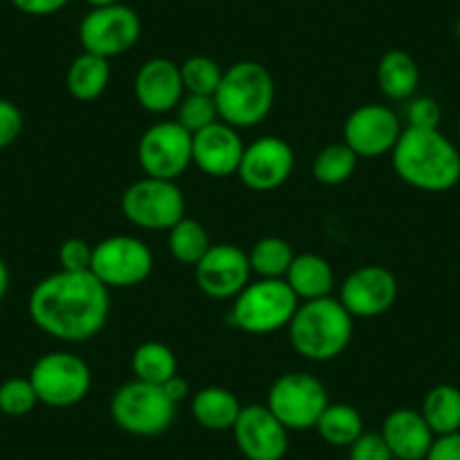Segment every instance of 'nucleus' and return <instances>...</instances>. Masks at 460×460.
I'll list each match as a JSON object with an SVG mask.
<instances>
[{"label":"nucleus","mask_w":460,"mask_h":460,"mask_svg":"<svg viewBox=\"0 0 460 460\" xmlns=\"http://www.w3.org/2000/svg\"><path fill=\"white\" fill-rule=\"evenodd\" d=\"M276 102L273 75L258 61H237L224 70L215 104L219 120L240 129H253L269 118Z\"/></svg>","instance_id":"obj_4"},{"label":"nucleus","mask_w":460,"mask_h":460,"mask_svg":"<svg viewBox=\"0 0 460 460\" xmlns=\"http://www.w3.org/2000/svg\"><path fill=\"white\" fill-rule=\"evenodd\" d=\"M57 260L61 271H91L93 246L82 237H68L61 242Z\"/></svg>","instance_id":"obj_35"},{"label":"nucleus","mask_w":460,"mask_h":460,"mask_svg":"<svg viewBox=\"0 0 460 460\" xmlns=\"http://www.w3.org/2000/svg\"><path fill=\"white\" fill-rule=\"evenodd\" d=\"M154 253L140 237L111 235L93 246L91 273L106 289H131L152 276Z\"/></svg>","instance_id":"obj_9"},{"label":"nucleus","mask_w":460,"mask_h":460,"mask_svg":"<svg viewBox=\"0 0 460 460\" xmlns=\"http://www.w3.org/2000/svg\"><path fill=\"white\" fill-rule=\"evenodd\" d=\"M294 258L296 253L289 242L276 235L262 237L249 251V262L253 276L267 278V280H285Z\"/></svg>","instance_id":"obj_29"},{"label":"nucleus","mask_w":460,"mask_h":460,"mask_svg":"<svg viewBox=\"0 0 460 460\" xmlns=\"http://www.w3.org/2000/svg\"><path fill=\"white\" fill-rule=\"evenodd\" d=\"M23 111L14 102L0 97V152L19 140V136L23 134Z\"/></svg>","instance_id":"obj_37"},{"label":"nucleus","mask_w":460,"mask_h":460,"mask_svg":"<svg viewBox=\"0 0 460 460\" xmlns=\"http://www.w3.org/2000/svg\"><path fill=\"white\" fill-rule=\"evenodd\" d=\"M185 86L181 79V66L167 57H154L145 61L134 77V97L147 113L165 115L176 111L183 100Z\"/></svg>","instance_id":"obj_19"},{"label":"nucleus","mask_w":460,"mask_h":460,"mask_svg":"<svg viewBox=\"0 0 460 460\" xmlns=\"http://www.w3.org/2000/svg\"><path fill=\"white\" fill-rule=\"evenodd\" d=\"M397 294L400 285L391 269L382 264H366L345 278L339 300L352 318H375L393 309Z\"/></svg>","instance_id":"obj_16"},{"label":"nucleus","mask_w":460,"mask_h":460,"mask_svg":"<svg viewBox=\"0 0 460 460\" xmlns=\"http://www.w3.org/2000/svg\"><path fill=\"white\" fill-rule=\"evenodd\" d=\"M190 411L199 427L206 431L224 433L233 431L242 413L240 397L224 386H206L197 391L190 400Z\"/></svg>","instance_id":"obj_21"},{"label":"nucleus","mask_w":460,"mask_h":460,"mask_svg":"<svg viewBox=\"0 0 460 460\" xmlns=\"http://www.w3.org/2000/svg\"><path fill=\"white\" fill-rule=\"evenodd\" d=\"M143 34V23L134 7L125 3H115L106 7H91L86 16L79 21L77 37L84 52L113 59L127 55Z\"/></svg>","instance_id":"obj_11"},{"label":"nucleus","mask_w":460,"mask_h":460,"mask_svg":"<svg viewBox=\"0 0 460 460\" xmlns=\"http://www.w3.org/2000/svg\"><path fill=\"white\" fill-rule=\"evenodd\" d=\"M233 436L246 460H282L289 451V431L267 404L242 406Z\"/></svg>","instance_id":"obj_17"},{"label":"nucleus","mask_w":460,"mask_h":460,"mask_svg":"<svg viewBox=\"0 0 460 460\" xmlns=\"http://www.w3.org/2000/svg\"><path fill=\"white\" fill-rule=\"evenodd\" d=\"M84 3L91 7H106V5H115V3H120V0H84Z\"/></svg>","instance_id":"obj_42"},{"label":"nucleus","mask_w":460,"mask_h":460,"mask_svg":"<svg viewBox=\"0 0 460 460\" xmlns=\"http://www.w3.org/2000/svg\"><path fill=\"white\" fill-rule=\"evenodd\" d=\"M289 341L294 350L307 361L325 364L339 359L350 345L355 332V318L341 305L339 298L305 300L298 305L289 327Z\"/></svg>","instance_id":"obj_3"},{"label":"nucleus","mask_w":460,"mask_h":460,"mask_svg":"<svg viewBox=\"0 0 460 460\" xmlns=\"http://www.w3.org/2000/svg\"><path fill=\"white\" fill-rule=\"evenodd\" d=\"M382 438L395 460H424L431 449L433 431L415 409H395L384 418Z\"/></svg>","instance_id":"obj_20"},{"label":"nucleus","mask_w":460,"mask_h":460,"mask_svg":"<svg viewBox=\"0 0 460 460\" xmlns=\"http://www.w3.org/2000/svg\"><path fill=\"white\" fill-rule=\"evenodd\" d=\"M253 278L249 253L237 244H212L194 267L199 289L215 300H235Z\"/></svg>","instance_id":"obj_15"},{"label":"nucleus","mask_w":460,"mask_h":460,"mask_svg":"<svg viewBox=\"0 0 460 460\" xmlns=\"http://www.w3.org/2000/svg\"><path fill=\"white\" fill-rule=\"evenodd\" d=\"M111 84V64L104 57L82 52L66 73V91L77 102H95Z\"/></svg>","instance_id":"obj_24"},{"label":"nucleus","mask_w":460,"mask_h":460,"mask_svg":"<svg viewBox=\"0 0 460 460\" xmlns=\"http://www.w3.org/2000/svg\"><path fill=\"white\" fill-rule=\"evenodd\" d=\"M402 127L400 115L384 104H364L348 115L343 143L359 158H382L395 149Z\"/></svg>","instance_id":"obj_13"},{"label":"nucleus","mask_w":460,"mask_h":460,"mask_svg":"<svg viewBox=\"0 0 460 460\" xmlns=\"http://www.w3.org/2000/svg\"><path fill=\"white\" fill-rule=\"evenodd\" d=\"M296 154L285 138L262 136L244 147L237 179L253 192H271L291 179Z\"/></svg>","instance_id":"obj_14"},{"label":"nucleus","mask_w":460,"mask_h":460,"mask_svg":"<svg viewBox=\"0 0 460 460\" xmlns=\"http://www.w3.org/2000/svg\"><path fill=\"white\" fill-rule=\"evenodd\" d=\"M30 382L39 404L50 409H70L86 400L93 386L91 366L68 350H52L39 357L30 370Z\"/></svg>","instance_id":"obj_7"},{"label":"nucleus","mask_w":460,"mask_h":460,"mask_svg":"<svg viewBox=\"0 0 460 460\" xmlns=\"http://www.w3.org/2000/svg\"><path fill=\"white\" fill-rule=\"evenodd\" d=\"M424 460H460V431L449 436H436Z\"/></svg>","instance_id":"obj_39"},{"label":"nucleus","mask_w":460,"mask_h":460,"mask_svg":"<svg viewBox=\"0 0 460 460\" xmlns=\"http://www.w3.org/2000/svg\"><path fill=\"white\" fill-rule=\"evenodd\" d=\"M212 242L206 226L197 219L183 217L174 228L167 230V249L176 262L185 267H197L203 255L210 251Z\"/></svg>","instance_id":"obj_28"},{"label":"nucleus","mask_w":460,"mask_h":460,"mask_svg":"<svg viewBox=\"0 0 460 460\" xmlns=\"http://www.w3.org/2000/svg\"><path fill=\"white\" fill-rule=\"evenodd\" d=\"M379 91L393 102H406L418 93L420 68L406 50L384 52L377 64Z\"/></svg>","instance_id":"obj_23"},{"label":"nucleus","mask_w":460,"mask_h":460,"mask_svg":"<svg viewBox=\"0 0 460 460\" xmlns=\"http://www.w3.org/2000/svg\"><path fill=\"white\" fill-rule=\"evenodd\" d=\"M10 3L21 12V14L41 19V16L59 14L70 0H10Z\"/></svg>","instance_id":"obj_38"},{"label":"nucleus","mask_w":460,"mask_h":460,"mask_svg":"<svg viewBox=\"0 0 460 460\" xmlns=\"http://www.w3.org/2000/svg\"><path fill=\"white\" fill-rule=\"evenodd\" d=\"M458 136H460V120H458Z\"/></svg>","instance_id":"obj_43"},{"label":"nucleus","mask_w":460,"mask_h":460,"mask_svg":"<svg viewBox=\"0 0 460 460\" xmlns=\"http://www.w3.org/2000/svg\"><path fill=\"white\" fill-rule=\"evenodd\" d=\"M120 208L129 224L154 233L174 228L183 219L185 197L176 181L143 176L122 192Z\"/></svg>","instance_id":"obj_10"},{"label":"nucleus","mask_w":460,"mask_h":460,"mask_svg":"<svg viewBox=\"0 0 460 460\" xmlns=\"http://www.w3.org/2000/svg\"><path fill=\"white\" fill-rule=\"evenodd\" d=\"M420 413L427 420L433 436H449L460 431V388L438 384L424 395Z\"/></svg>","instance_id":"obj_25"},{"label":"nucleus","mask_w":460,"mask_h":460,"mask_svg":"<svg viewBox=\"0 0 460 460\" xmlns=\"http://www.w3.org/2000/svg\"><path fill=\"white\" fill-rule=\"evenodd\" d=\"M111 289L91 271H57L34 285L28 312L34 325L50 339L86 343L109 323Z\"/></svg>","instance_id":"obj_1"},{"label":"nucleus","mask_w":460,"mask_h":460,"mask_svg":"<svg viewBox=\"0 0 460 460\" xmlns=\"http://www.w3.org/2000/svg\"><path fill=\"white\" fill-rule=\"evenodd\" d=\"M138 165L152 179H181L192 165V134L176 120L156 122L140 136Z\"/></svg>","instance_id":"obj_12"},{"label":"nucleus","mask_w":460,"mask_h":460,"mask_svg":"<svg viewBox=\"0 0 460 460\" xmlns=\"http://www.w3.org/2000/svg\"><path fill=\"white\" fill-rule=\"evenodd\" d=\"M176 122L192 136L219 122V111H217L215 97L185 93L183 100L176 106Z\"/></svg>","instance_id":"obj_32"},{"label":"nucleus","mask_w":460,"mask_h":460,"mask_svg":"<svg viewBox=\"0 0 460 460\" xmlns=\"http://www.w3.org/2000/svg\"><path fill=\"white\" fill-rule=\"evenodd\" d=\"M442 118L440 104L433 97L418 95L406 100L404 120L406 127H415V129H438Z\"/></svg>","instance_id":"obj_34"},{"label":"nucleus","mask_w":460,"mask_h":460,"mask_svg":"<svg viewBox=\"0 0 460 460\" xmlns=\"http://www.w3.org/2000/svg\"><path fill=\"white\" fill-rule=\"evenodd\" d=\"M391 156L395 174L422 192H447L460 181V152L440 129L404 127Z\"/></svg>","instance_id":"obj_2"},{"label":"nucleus","mask_w":460,"mask_h":460,"mask_svg":"<svg viewBox=\"0 0 460 460\" xmlns=\"http://www.w3.org/2000/svg\"><path fill=\"white\" fill-rule=\"evenodd\" d=\"M359 156L345 143H334L323 147L312 161V176L321 185H343L355 176Z\"/></svg>","instance_id":"obj_30"},{"label":"nucleus","mask_w":460,"mask_h":460,"mask_svg":"<svg viewBox=\"0 0 460 460\" xmlns=\"http://www.w3.org/2000/svg\"><path fill=\"white\" fill-rule=\"evenodd\" d=\"M131 373L138 382L163 386L179 373V361L170 345L161 341H145L131 355Z\"/></svg>","instance_id":"obj_26"},{"label":"nucleus","mask_w":460,"mask_h":460,"mask_svg":"<svg viewBox=\"0 0 460 460\" xmlns=\"http://www.w3.org/2000/svg\"><path fill=\"white\" fill-rule=\"evenodd\" d=\"M7 291H10V269H7L5 260L0 258V303L7 296Z\"/></svg>","instance_id":"obj_41"},{"label":"nucleus","mask_w":460,"mask_h":460,"mask_svg":"<svg viewBox=\"0 0 460 460\" xmlns=\"http://www.w3.org/2000/svg\"><path fill=\"white\" fill-rule=\"evenodd\" d=\"M181 79H183L185 93L215 97L217 88L224 79V68L212 57L194 55L181 64Z\"/></svg>","instance_id":"obj_31"},{"label":"nucleus","mask_w":460,"mask_h":460,"mask_svg":"<svg viewBox=\"0 0 460 460\" xmlns=\"http://www.w3.org/2000/svg\"><path fill=\"white\" fill-rule=\"evenodd\" d=\"M350 460H395L382 433L364 431L350 447H348Z\"/></svg>","instance_id":"obj_36"},{"label":"nucleus","mask_w":460,"mask_h":460,"mask_svg":"<svg viewBox=\"0 0 460 460\" xmlns=\"http://www.w3.org/2000/svg\"><path fill=\"white\" fill-rule=\"evenodd\" d=\"M314 429L332 447H350L366 431L364 418L357 406L345 404V402H336V404L330 402Z\"/></svg>","instance_id":"obj_27"},{"label":"nucleus","mask_w":460,"mask_h":460,"mask_svg":"<svg viewBox=\"0 0 460 460\" xmlns=\"http://www.w3.org/2000/svg\"><path fill=\"white\" fill-rule=\"evenodd\" d=\"M163 391H165V395L170 397L174 404H181V402L188 400V397L192 395V391H190V382L185 377H181L179 373L163 384Z\"/></svg>","instance_id":"obj_40"},{"label":"nucleus","mask_w":460,"mask_h":460,"mask_svg":"<svg viewBox=\"0 0 460 460\" xmlns=\"http://www.w3.org/2000/svg\"><path fill=\"white\" fill-rule=\"evenodd\" d=\"M111 418L115 427L129 436L154 438L174 424L176 404L165 395L163 386L134 379L115 388L111 397Z\"/></svg>","instance_id":"obj_6"},{"label":"nucleus","mask_w":460,"mask_h":460,"mask_svg":"<svg viewBox=\"0 0 460 460\" xmlns=\"http://www.w3.org/2000/svg\"><path fill=\"white\" fill-rule=\"evenodd\" d=\"M330 404L325 384L309 373H285L271 384L267 406L287 431H309Z\"/></svg>","instance_id":"obj_8"},{"label":"nucleus","mask_w":460,"mask_h":460,"mask_svg":"<svg viewBox=\"0 0 460 460\" xmlns=\"http://www.w3.org/2000/svg\"><path fill=\"white\" fill-rule=\"evenodd\" d=\"M244 147L240 131L219 120L192 136V165L212 179H226L237 174Z\"/></svg>","instance_id":"obj_18"},{"label":"nucleus","mask_w":460,"mask_h":460,"mask_svg":"<svg viewBox=\"0 0 460 460\" xmlns=\"http://www.w3.org/2000/svg\"><path fill=\"white\" fill-rule=\"evenodd\" d=\"M39 404L30 377H10L0 384V413L7 418H23L30 415Z\"/></svg>","instance_id":"obj_33"},{"label":"nucleus","mask_w":460,"mask_h":460,"mask_svg":"<svg viewBox=\"0 0 460 460\" xmlns=\"http://www.w3.org/2000/svg\"><path fill=\"white\" fill-rule=\"evenodd\" d=\"M285 280L291 287V291L298 296L300 303H305V300L327 298V296H332L336 285L334 269L318 253L296 255Z\"/></svg>","instance_id":"obj_22"},{"label":"nucleus","mask_w":460,"mask_h":460,"mask_svg":"<svg viewBox=\"0 0 460 460\" xmlns=\"http://www.w3.org/2000/svg\"><path fill=\"white\" fill-rule=\"evenodd\" d=\"M298 296L287 280H251L237 296L228 323L246 334H273L287 330L298 309Z\"/></svg>","instance_id":"obj_5"}]
</instances>
